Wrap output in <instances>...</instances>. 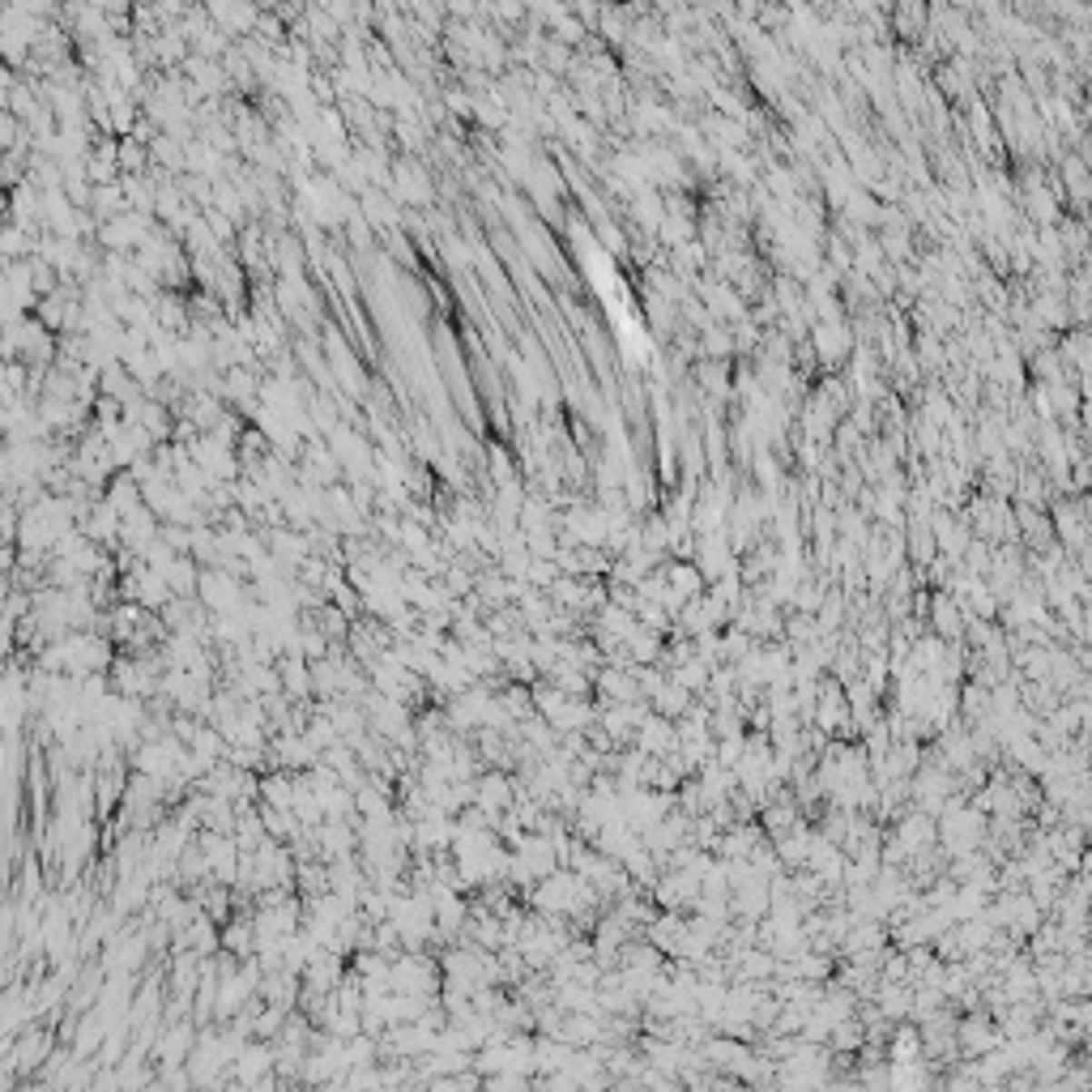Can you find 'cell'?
<instances>
[{"label": "cell", "mask_w": 1092, "mask_h": 1092, "mask_svg": "<svg viewBox=\"0 0 1092 1092\" xmlns=\"http://www.w3.org/2000/svg\"><path fill=\"white\" fill-rule=\"evenodd\" d=\"M5 94H9V73L0 69V103H5Z\"/></svg>", "instance_id": "obj_1"}]
</instances>
